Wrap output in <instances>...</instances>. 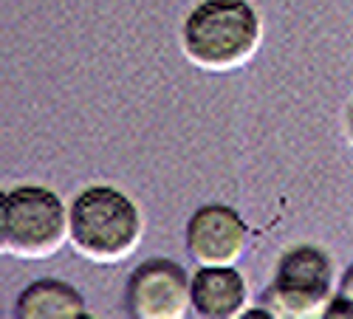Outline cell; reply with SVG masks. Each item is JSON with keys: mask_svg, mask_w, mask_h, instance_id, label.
<instances>
[{"mask_svg": "<svg viewBox=\"0 0 353 319\" xmlns=\"http://www.w3.org/2000/svg\"><path fill=\"white\" fill-rule=\"evenodd\" d=\"M263 40L260 12L249 0H198L181 23V51L203 71H234Z\"/></svg>", "mask_w": 353, "mask_h": 319, "instance_id": "1", "label": "cell"}, {"mask_svg": "<svg viewBox=\"0 0 353 319\" xmlns=\"http://www.w3.org/2000/svg\"><path fill=\"white\" fill-rule=\"evenodd\" d=\"M144 238L139 204L113 184H88L68 204V240L94 263H119Z\"/></svg>", "mask_w": 353, "mask_h": 319, "instance_id": "2", "label": "cell"}, {"mask_svg": "<svg viewBox=\"0 0 353 319\" xmlns=\"http://www.w3.org/2000/svg\"><path fill=\"white\" fill-rule=\"evenodd\" d=\"M68 240V204L46 184H17L0 195V246L12 257L43 260Z\"/></svg>", "mask_w": 353, "mask_h": 319, "instance_id": "3", "label": "cell"}, {"mask_svg": "<svg viewBox=\"0 0 353 319\" xmlns=\"http://www.w3.org/2000/svg\"><path fill=\"white\" fill-rule=\"evenodd\" d=\"M334 260L316 243L288 246L274 266L272 285L263 291L260 305L280 319H316L325 316V305L334 297Z\"/></svg>", "mask_w": 353, "mask_h": 319, "instance_id": "4", "label": "cell"}, {"mask_svg": "<svg viewBox=\"0 0 353 319\" xmlns=\"http://www.w3.org/2000/svg\"><path fill=\"white\" fill-rule=\"evenodd\" d=\"M125 302L139 319H181L192 311V274L170 257H150L130 271Z\"/></svg>", "mask_w": 353, "mask_h": 319, "instance_id": "5", "label": "cell"}, {"mask_svg": "<svg viewBox=\"0 0 353 319\" xmlns=\"http://www.w3.org/2000/svg\"><path fill=\"white\" fill-rule=\"evenodd\" d=\"M184 243L198 266H232L246 251L249 226L234 207L212 200L187 218Z\"/></svg>", "mask_w": 353, "mask_h": 319, "instance_id": "6", "label": "cell"}, {"mask_svg": "<svg viewBox=\"0 0 353 319\" xmlns=\"http://www.w3.org/2000/svg\"><path fill=\"white\" fill-rule=\"evenodd\" d=\"M249 308L246 277L232 266H198L192 271V311L210 319L243 316Z\"/></svg>", "mask_w": 353, "mask_h": 319, "instance_id": "7", "label": "cell"}, {"mask_svg": "<svg viewBox=\"0 0 353 319\" xmlns=\"http://www.w3.org/2000/svg\"><path fill=\"white\" fill-rule=\"evenodd\" d=\"M14 313L20 319H79L88 316V302L77 285L46 277L23 288L14 302Z\"/></svg>", "mask_w": 353, "mask_h": 319, "instance_id": "8", "label": "cell"}, {"mask_svg": "<svg viewBox=\"0 0 353 319\" xmlns=\"http://www.w3.org/2000/svg\"><path fill=\"white\" fill-rule=\"evenodd\" d=\"M336 294L345 297L350 305H353V266H347V271L339 277V285H336Z\"/></svg>", "mask_w": 353, "mask_h": 319, "instance_id": "9", "label": "cell"}, {"mask_svg": "<svg viewBox=\"0 0 353 319\" xmlns=\"http://www.w3.org/2000/svg\"><path fill=\"white\" fill-rule=\"evenodd\" d=\"M345 130H347V138L353 144V105L347 107V116H345Z\"/></svg>", "mask_w": 353, "mask_h": 319, "instance_id": "10", "label": "cell"}]
</instances>
